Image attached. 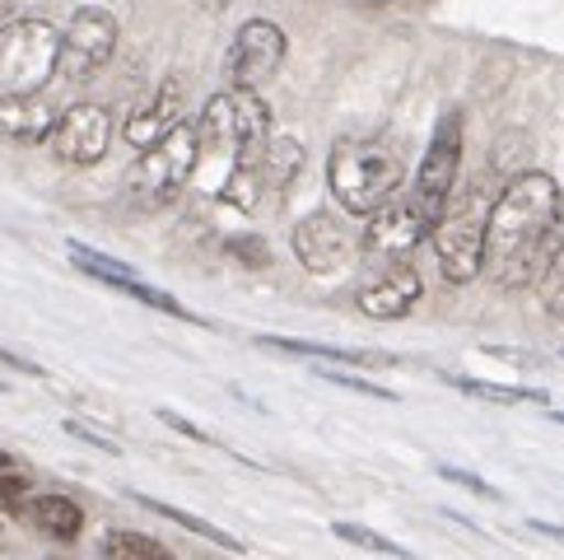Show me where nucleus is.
<instances>
[{"mask_svg": "<svg viewBox=\"0 0 564 560\" xmlns=\"http://www.w3.org/2000/svg\"><path fill=\"white\" fill-rule=\"evenodd\" d=\"M560 183L551 173L528 169L509 177V187L495 196L490 234H486V271L499 290L532 286L546 267L560 229Z\"/></svg>", "mask_w": 564, "mask_h": 560, "instance_id": "nucleus-1", "label": "nucleus"}, {"mask_svg": "<svg viewBox=\"0 0 564 560\" xmlns=\"http://www.w3.org/2000/svg\"><path fill=\"white\" fill-rule=\"evenodd\" d=\"M271 136V108L261 104L257 89L215 94L196 122V183H206V192L219 196L238 169H261Z\"/></svg>", "mask_w": 564, "mask_h": 560, "instance_id": "nucleus-2", "label": "nucleus"}, {"mask_svg": "<svg viewBox=\"0 0 564 560\" xmlns=\"http://www.w3.org/2000/svg\"><path fill=\"white\" fill-rule=\"evenodd\" d=\"M495 196L499 192L490 187V177L480 173L467 187H453L448 206L434 219V234H430L434 257H438L443 280H453V286H467V280H476L480 267H486V234H490Z\"/></svg>", "mask_w": 564, "mask_h": 560, "instance_id": "nucleus-3", "label": "nucleus"}, {"mask_svg": "<svg viewBox=\"0 0 564 560\" xmlns=\"http://www.w3.org/2000/svg\"><path fill=\"white\" fill-rule=\"evenodd\" d=\"M406 183L401 154L382 140H336L327 154V187L346 215H378Z\"/></svg>", "mask_w": 564, "mask_h": 560, "instance_id": "nucleus-4", "label": "nucleus"}, {"mask_svg": "<svg viewBox=\"0 0 564 560\" xmlns=\"http://www.w3.org/2000/svg\"><path fill=\"white\" fill-rule=\"evenodd\" d=\"M62 56V29L37 14H19L0 33V94H43Z\"/></svg>", "mask_w": 564, "mask_h": 560, "instance_id": "nucleus-5", "label": "nucleus"}, {"mask_svg": "<svg viewBox=\"0 0 564 560\" xmlns=\"http://www.w3.org/2000/svg\"><path fill=\"white\" fill-rule=\"evenodd\" d=\"M196 177V127H173L159 146L140 150L135 164L127 173V187L140 206H169L177 202V192H183L187 183Z\"/></svg>", "mask_w": 564, "mask_h": 560, "instance_id": "nucleus-6", "label": "nucleus"}, {"mask_svg": "<svg viewBox=\"0 0 564 560\" xmlns=\"http://www.w3.org/2000/svg\"><path fill=\"white\" fill-rule=\"evenodd\" d=\"M117 14L104 6H79L70 24L62 29V56H56V75H66L70 85H85L112 62L117 52Z\"/></svg>", "mask_w": 564, "mask_h": 560, "instance_id": "nucleus-7", "label": "nucleus"}, {"mask_svg": "<svg viewBox=\"0 0 564 560\" xmlns=\"http://www.w3.org/2000/svg\"><path fill=\"white\" fill-rule=\"evenodd\" d=\"M285 29L275 19H248L238 24L229 56H225V75H229V89H261L267 79L285 66Z\"/></svg>", "mask_w": 564, "mask_h": 560, "instance_id": "nucleus-8", "label": "nucleus"}, {"mask_svg": "<svg viewBox=\"0 0 564 560\" xmlns=\"http://www.w3.org/2000/svg\"><path fill=\"white\" fill-rule=\"evenodd\" d=\"M462 131H467V122H462V112H443L438 117V127H434V140L425 146V159H420V169H415V202L425 206L434 219L438 211L448 206V196L453 187L462 183Z\"/></svg>", "mask_w": 564, "mask_h": 560, "instance_id": "nucleus-9", "label": "nucleus"}, {"mask_svg": "<svg viewBox=\"0 0 564 560\" xmlns=\"http://www.w3.org/2000/svg\"><path fill=\"white\" fill-rule=\"evenodd\" d=\"M430 234H434V215L415 196H401V202H388L378 215H369L365 252L373 262H406Z\"/></svg>", "mask_w": 564, "mask_h": 560, "instance_id": "nucleus-10", "label": "nucleus"}, {"mask_svg": "<svg viewBox=\"0 0 564 560\" xmlns=\"http://www.w3.org/2000/svg\"><path fill=\"white\" fill-rule=\"evenodd\" d=\"M47 140H52V154L62 159V164L89 169L112 146V112L104 104H70L62 117H56Z\"/></svg>", "mask_w": 564, "mask_h": 560, "instance_id": "nucleus-11", "label": "nucleus"}, {"mask_svg": "<svg viewBox=\"0 0 564 560\" xmlns=\"http://www.w3.org/2000/svg\"><path fill=\"white\" fill-rule=\"evenodd\" d=\"M290 248L299 257V267L313 271V276L346 271V262H350V225H346V215H336V211L304 215L294 225V234H290Z\"/></svg>", "mask_w": 564, "mask_h": 560, "instance_id": "nucleus-12", "label": "nucleus"}, {"mask_svg": "<svg viewBox=\"0 0 564 560\" xmlns=\"http://www.w3.org/2000/svg\"><path fill=\"white\" fill-rule=\"evenodd\" d=\"M420 294H425V280H420L411 262H378V271L359 280L355 304L373 323H397V317H406L420 304Z\"/></svg>", "mask_w": 564, "mask_h": 560, "instance_id": "nucleus-13", "label": "nucleus"}, {"mask_svg": "<svg viewBox=\"0 0 564 560\" xmlns=\"http://www.w3.org/2000/svg\"><path fill=\"white\" fill-rule=\"evenodd\" d=\"M183 79L177 75H169V79H159V89L140 104L131 117H127V127H122V136H127V146L140 154V150H150V146H159L173 127H183Z\"/></svg>", "mask_w": 564, "mask_h": 560, "instance_id": "nucleus-14", "label": "nucleus"}, {"mask_svg": "<svg viewBox=\"0 0 564 560\" xmlns=\"http://www.w3.org/2000/svg\"><path fill=\"white\" fill-rule=\"evenodd\" d=\"M56 104L47 94H0V136L14 146H43L56 127Z\"/></svg>", "mask_w": 564, "mask_h": 560, "instance_id": "nucleus-15", "label": "nucleus"}, {"mask_svg": "<svg viewBox=\"0 0 564 560\" xmlns=\"http://www.w3.org/2000/svg\"><path fill=\"white\" fill-rule=\"evenodd\" d=\"M19 514L43 537H52V542H75L79 528H85V509L70 495H29V505Z\"/></svg>", "mask_w": 564, "mask_h": 560, "instance_id": "nucleus-16", "label": "nucleus"}, {"mask_svg": "<svg viewBox=\"0 0 564 560\" xmlns=\"http://www.w3.org/2000/svg\"><path fill=\"white\" fill-rule=\"evenodd\" d=\"M261 351H280V355H308V359H336V365H392V355L382 351H350V346H327V342H294V336H257Z\"/></svg>", "mask_w": 564, "mask_h": 560, "instance_id": "nucleus-17", "label": "nucleus"}, {"mask_svg": "<svg viewBox=\"0 0 564 560\" xmlns=\"http://www.w3.org/2000/svg\"><path fill=\"white\" fill-rule=\"evenodd\" d=\"M299 169H304V140L299 136H271L267 154H261V187L285 196L294 187Z\"/></svg>", "mask_w": 564, "mask_h": 560, "instance_id": "nucleus-18", "label": "nucleus"}, {"mask_svg": "<svg viewBox=\"0 0 564 560\" xmlns=\"http://www.w3.org/2000/svg\"><path fill=\"white\" fill-rule=\"evenodd\" d=\"M443 384L467 392V397H480V402H499V407H528V402H551V392L541 388H513V384H486V378H462V374H443Z\"/></svg>", "mask_w": 564, "mask_h": 560, "instance_id": "nucleus-19", "label": "nucleus"}, {"mask_svg": "<svg viewBox=\"0 0 564 560\" xmlns=\"http://www.w3.org/2000/svg\"><path fill=\"white\" fill-rule=\"evenodd\" d=\"M104 560H173V551L164 542H154L145 532H131V528H112L104 532Z\"/></svg>", "mask_w": 564, "mask_h": 560, "instance_id": "nucleus-20", "label": "nucleus"}, {"mask_svg": "<svg viewBox=\"0 0 564 560\" xmlns=\"http://www.w3.org/2000/svg\"><path fill=\"white\" fill-rule=\"evenodd\" d=\"M70 262L85 271V276H94V280H104V286H112V290H127L131 280H140L127 262H117V257H108V252H94L89 244H75V238H70Z\"/></svg>", "mask_w": 564, "mask_h": 560, "instance_id": "nucleus-21", "label": "nucleus"}, {"mask_svg": "<svg viewBox=\"0 0 564 560\" xmlns=\"http://www.w3.org/2000/svg\"><path fill=\"white\" fill-rule=\"evenodd\" d=\"M145 509H154V514H164L169 524H177V528H187V532H196V537H206V542H215V547H225V551H243V542L238 537H229L225 528H215V524H206V518H196V514H187V509H177V505H164V499H154V495H135Z\"/></svg>", "mask_w": 564, "mask_h": 560, "instance_id": "nucleus-22", "label": "nucleus"}, {"mask_svg": "<svg viewBox=\"0 0 564 560\" xmlns=\"http://www.w3.org/2000/svg\"><path fill=\"white\" fill-rule=\"evenodd\" d=\"M332 532L340 537V542H350V547H359V551H373V556H392V560H415V551H406V547H397L392 537H382V532H373V528H365V524H332Z\"/></svg>", "mask_w": 564, "mask_h": 560, "instance_id": "nucleus-23", "label": "nucleus"}, {"mask_svg": "<svg viewBox=\"0 0 564 560\" xmlns=\"http://www.w3.org/2000/svg\"><path fill=\"white\" fill-rule=\"evenodd\" d=\"M536 294H541V309H546L551 317H564V238L551 248L546 267H541V276H536Z\"/></svg>", "mask_w": 564, "mask_h": 560, "instance_id": "nucleus-24", "label": "nucleus"}, {"mask_svg": "<svg viewBox=\"0 0 564 560\" xmlns=\"http://www.w3.org/2000/svg\"><path fill=\"white\" fill-rule=\"evenodd\" d=\"M29 476L24 472H14V467H0V509H10V514H19L29 505Z\"/></svg>", "mask_w": 564, "mask_h": 560, "instance_id": "nucleus-25", "label": "nucleus"}, {"mask_svg": "<svg viewBox=\"0 0 564 560\" xmlns=\"http://www.w3.org/2000/svg\"><path fill=\"white\" fill-rule=\"evenodd\" d=\"M327 384H336V388H350V392H365V397H378V402H397V392H388V388H378V384H369V378H359V374H340V369H317Z\"/></svg>", "mask_w": 564, "mask_h": 560, "instance_id": "nucleus-26", "label": "nucleus"}, {"mask_svg": "<svg viewBox=\"0 0 564 560\" xmlns=\"http://www.w3.org/2000/svg\"><path fill=\"white\" fill-rule=\"evenodd\" d=\"M122 294H131V299H140V304H150V309H164V313H173V317H192L177 299H169L164 290H154V286H145V280H131V286L122 290Z\"/></svg>", "mask_w": 564, "mask_h": 560, "instance_id": "nucleus-27", "label": "nucleus"}, {"mask_svg": "<svg viewBox=\"0 0 564 560\" xmlns=\"http://www.w3.org/2000/svg\"><path fill=\"white\" fill-rule=\"evenodd\" d=\"M438 476H443V482H453V486H462V491L480 495V499H499V491H495L490 482H480L476 472H462V467H438Z\"/></svg>", "mask_w": 564, "mask_h": 560, "instance_id": "nucleus-28", "label": "nucleus"}, {"mask_svg": "<svg viewBox=\"0 0 564 560\" xmlns=\"http://www.w3.org/2000/svg\"><path fill=\"white\" fill-rule=\"evenodd\" d=\"M0 369H14V374H29V378H47L43 365H33V359L14 355V351H6V346H0Z\"/></svg>", "mask_w": 564, "mask_h": 560, "instance_id": "nucleus-29", "label": "nucleus"}, {"mask_svg": "<svg viewBox=\"0 0 564 560\" xmlns=\"http://www.w3.org/2000/svg\"><path fill=\"white\" fill-rule=\"evenodd\" d=\"M159 420H164V426H173L177 434H187V439H196V444H210V434L200 430V426H192L187 416H177V411H159Z\"/></svg>", "mask_w": 564, "mask_h": 560, "instance_id": "nucleus-30", "label": "nucleus"}, {"mask_svg": "<svg viewBox=\"0 0 564 560\" xmlns=\"http://www.w3.org/2000/svg\"><path fill=\"white\" fill-rule=\"evenodd\" d=\"M66 434H75V439H85V444H94V449H104V453H122L112 444V439H104L98 430H89V426H79V420H66Z\"/></svg>", "mask_w": 564, "mask_h": 560, "instance_id": "nucleus-31", "label": "nucleus"}, {"mask_svg": "<svg viewBox=\"0 0 564 560\" xmlns=\"http://www.w3.org/2000/svg\"><path fill=\"white\" fill-rule=\"evenodd\" d=\"M480 351L495 355V359H518V365H541L536 351H518V346H480Z\"/></svg>", "mask_w": 564, "mask_h": 560, "instance_id": "nucleus-32", "label": "nucleus"}, {"mask_svg": "<svg viewBox=\"0 0 564 560\" xmlns=\"http://www.w3.org/2000/svg\"><path fill=\"white\" fill-rule=\"evenodd\" d=\"M528 528H532V532H541V537H555V542L564 547V524H546V518H532Z\"/></svg>", "mask_w": 564, "mask_h": 560, "instance_id": "nucleus-33", "label": "nucleus"}, {"mask_svg": "<svg viewBox=\"0 0 564 560\" xmlns=\"http://www.w3.org/2000/svg\"><path fill=\"white\" fill-rule=\"evenodd\" d=\"M14 19H19V14H14V0H0V33H6Z\"/></svg>", "mask_w": 564, "mask_h": 560, "instance_id": "nucleus-34", "label": "nucleus"}, {"mask_svg": "<svg viewBox=\"0 0 564 560\" xmlns=\"http://www.w3.org/2000/svg\"><path fill=\"white\" fill-rule=\"evenodd\" d=\"M0 467H14V457H10L6 449H0Z\"/></svg>", "mask_w": 564, "mask_h": 560, "instance_id": "nucleus-35", "label": "nucleus"}, {"mask_svg": "<svg viewBox=\"0 0 564 560\" xmlns=\"http://www.w3.org/2000/svg\"><path fill=\"white\" fill-rule=\"evenodd\" d=\"M555 420H560V426H564V411H555Z\"/></svg>", "mask_w": 564, "mask_h": 560, "instance_id": "nucleus-36", "label": "nucleus"}, {"mask_svg": "<svg viewBox=\"0 0 564 560\" xmlns=\"http://www.w3.org/2000/svg\"><path fill=\"white\" fill-rule=\"evenodd\" d=\"M0 392H6V378H0Z\"/></svg>", "mask_w": 564, "mask_h": 560, "instance_id": "nucleus-37", "label": "nucleus"}, {"mask_svg": "<svg viewBox=\"0 0 564 560\" xmlns=\"http://www.w3.org/2000/svg\"><path fill=\"white\" fill-rule=\"evenodd\" d=\"M560 355H564V351H560Z\"/></svg>", "mask_w": 564, "mask_h": 560, "instance_id": "nucleus-38", "label": "nucleus"}]
</instances>
